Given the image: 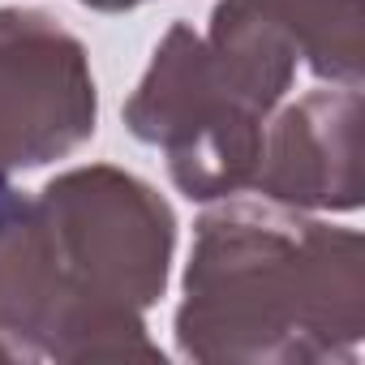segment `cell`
<instances>
[{
  "instance_id": "8992f818",
  "label": "cell",
  "mask_w": 365,
  "mask_h": 365,
  "mask_svg": "<svg viewBox=\"0 0 365 365\" xmlns=\"http://www.w3.org/2000/svg\"><path fill=\"white\" fill-rule=\"evenodd\" d=\"M288 39L297 65L335 86H361L365 35L361 0H237Z\"/></svg>"
},
{
  "instance_id": "6da1fadb",
  "label": "cell",
  "mask_w": 365,
  "mask_h": 365,
  "mask_svg": "<svg viewBox=\"0 0 365 365\" xmlns=\"http://www.w3.org/2000/svg\"><path fill=\"white\" fill-rule=\"evenodd\" d=\"M365 241L267 198H220L194 224L176 352L198 365L356 361Z\"/></svg>"
},
{
  "instance_id": "5b68a950",
  "label": "cell",
  "mask_w": 365,
  "mask_h": 365,
  "mask_svg": "<svg viewBox=\"0 0 365 365\" xmlns=\"http://www.w3.org/2000/svg\"><path fill=\"white\" fill-rule=\"evenodd\" d=\"M250 190L292 211L361 207V86H318L267 116Z\"/></svg>"
},
{
  "instance_id": "277c9868",
  "label": "cell",
  "mask_w": 365,
  "mask_h": 365,
  "mask_svg": "<svg viewBox=\"0 0 365 365\" xmlns=\"http://www.w3.org/2000/svg\"><path fill=\"white\" fill-rule=\"evenodd\" d=\"M99 91L73 31L31 5L0 9V172L69 159L95 138Z\"/></svg>"
},
{
  "instance_id": "3957f363",
  "label": "cell",
  "mask_w": 365,
  "mask_h": 365,
  "mask_svg": "<svg viewBox=\"0 0 365 365\" xmlns=\"http://www.w3.org/2000/svg\"><path fill=\"white\" fill-rule=\"evenodd\" d=\"M271 112L207 35L172 22L125 99V129L163 150L172 185L190 202H220L250 190Z\"/></svg>"
},
{
  "instance_id": "ba28073f",
  "label": "cell",
  "mask_w": 365,
  "mask_h": 365,
  "mask_svg": "<svg viewBox=\"0 0 365 365\" xmlns=\"http://www.w3.org/2000/svg\"><path fill=\"white\" fill-rule=\"evenodd\" d=\"M18 198H22V194H18V190L9 185V176L0 172V220H5V215L14 211V202H18Z\"/></svg>"
},
{
  "instance_id": "52a82bcc",
  "label": "cell",
  "mask_w": 365,
  "mask_h": 365,
  "mask_svg": "<svg viewBox=\"0 0 365 365\" xmlns=\"http://www.w3.org/2000/svg\"><path fill=\"white\" fill-rule=\"evenodd\" d=\"M78 5H86L95 14H129L138 5H150V0H78Z\"/></svg>"
},
{
  "instance_id": "7a4b0ae2",
  "label": "cell",
  "mask_w": 365,
  "mask_h": 365,
  "mask_svg": "<svg viewBox=\"0 0 365 365\" xmlns=\"http://www.w3.org/2000/svg\"><path fill=\"white\" fill-rule=\"evenodd\" d=\"M48 267L99 339V361H163L146 335L176 254V215L150 180L116 163H82L31 198Z\"/></svg>"
}]
</instances>
